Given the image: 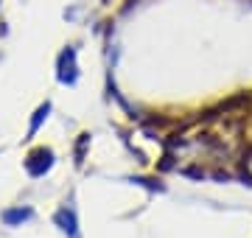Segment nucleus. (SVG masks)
Instances as JSON below:
<instances>
[{
	"label": "nucleus",
	"mask_w": 252,
	"mask_h": 238,
	"mask_svg": "<svg viewBox=\"0 0 252 238\" xmlns=\"http://www.w3.org/2000/svg\"><path fill=\"white\" fill-rule=\"evenodd\" d=\"M56 79H59V84H67V87H73V84L79 82V64H76V48L73 45H67L62 54H59Z\"/></svg>",
	"instance_id": "nucleus-1"
},
{
	"label": "nucleus",
	"mask_w": 252,
	"mask_h": 238,
	"mask_svg": "<svg viewBox=\"0 0 252 238\" xmlns=\"http://www.w3.org/2000/svg\"><path fill=\"white\" fill-rule=\"evenodd\" d=\"M51 168H54V151L45 149V146L34 149V151L26 157V171L31 177H45Z\"/></svg>",
	"instance_id": "nucleus-2"
},
{
	"label": "nucleus",
	"mask_w": 252,
	"mask_h": 238,
	"mask_svg": "<svg viewBox=\"0 0 252 238\" xmlns=\"http://www.w3.org/2000/svg\"><path fill=\"white\" fill-rule=\"evenodd\" d=\"M54 224L62 230L67 238H81V233H79V219H76L73 205H64V208H59V210L54 213Z\"/></svg>",
	"instance_id": "nucleus-3"
},
{
	"label": "nucleus",
	"mask_w": 252,
	"mask_h": 238,
	"mask_svg": "<svg viewBox=\"0 0 252 238\" xmlns=\"http://www.w3.org/2000/svg\"><path fill=\"white\" fill-rule=\"evenodd\" d=\"M0 219H3V224H6V227H20L23 221L34 219V210L20 205V208H9V210H3V216H0Z\"/></svg>",
	"instance_id": "nucleus-4"
},
{
	"label": "nucleus",
	"mask_w": 252,
	"mask_h": 238,
	"mask_svg": "<svg viewBox=\"0 0 252 238\" xmlns=\"http://www.w3.org/2000/svg\"><path fill=\"white\" fill-rule=\"evenodd\" d=\"M48 115H51V101L39 104V107L34 110V115H31V126H28V138H26V140H31L36 132H39V126H42V123L48 120Z\"/></svg>",
	"instance_id": "nucleus-5"
},
{
	"label": "nucleus",
	"mask_w": 252,
	"mask_h": 238,
	"mask_svg": "<svg viewBox=\"0 0 252 238\" xmlns=\"http://www.w3.org/2000/svg\"><path fill=\"white\" fill-rule=\"evenodd\" d=\"M87 146H90V135L84 132V135H79V140H76V165H81V163H84Z\"/></svg>",
	"instance_id": "nucleus-6"
},
{
	"label": "nucleus",
	"mask_w": 252,
	"mask_h": 238,
	"mask_svg": "<svg viewBox=\"0 0 252 238\" xmlns=\"http://www.w3.org/2000/svg\"><path fill=\"white\" fill-rule=\"evenodd\" d=\"M132 182H137V185H146L149 191H162V182H157V179H146V177H135Z\"/></svg>",
	"instance_id": "nucleus-7"
},
{
	"label": "nucleus",
	"mask_w": 252,
	"mask_h": 238,
	"mask_svg": "<svg viewBox=\"0 0 252 238\" xmlns=\"http://www.w3.org/2000/svg\"><path fill=\"white\" fill-rule=\"evenodd\" d=\"M101 3H104V6H109V0H101Z\"/></svg>",
	"instance_id": "nucleus-8"
}]
</instances>
